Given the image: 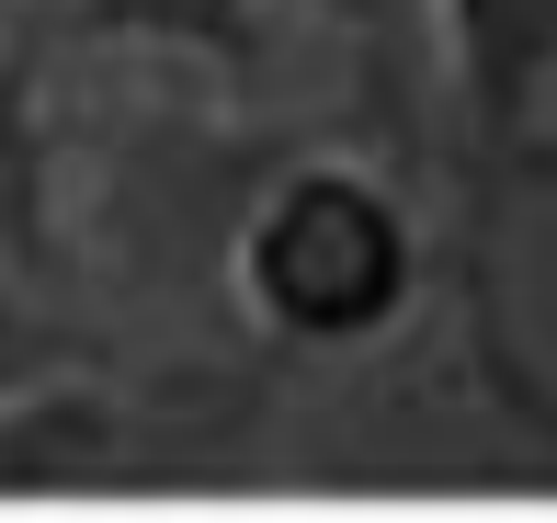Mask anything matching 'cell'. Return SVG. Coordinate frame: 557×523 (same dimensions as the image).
Masks as SVG:
<instances>
[{"label":"cell","instance_id":"1","mask_svg":"<svg viewBox=\"0 0 557 523\" xmlns=\"http://www.w3.org/2000/svg\"><path fill=\"white\" fill-rule=\"evenodd\" d=\"M433 296V228L364 148H296L227 216V308L273 364H375Z\"/></svg>","mask_w":557,"mask_h":523},{"label":"cell","instance_id":"2","mask_svg":"<svg viewBox=\"0 0 557 523\" xmlns=\"http://www.w3.org/2000/svg\"><path fill=\"white\" fill-rule=\"evenodd\" d=\"M0 262L81 319L91 251L69 228V148H58V12L0 23Z\"/></svg>","mask_w":557,"mask_h":523},{"label":"cell","instance_id":"3","mask_svg":"<svg viewBox=\"0 0 557 523\" xmlns=\"http://www.w3.org/2000/svg\"><path fill=\"white\" fill-rule=\"evenodd\" d=\"M421 58L467 160L512 171L557 103V0H421Z\"/></svg>","mask_w":557,"mask_h":523},{"label":"cell","instance_id":"4","mask_svg":"<svg viewBox=\"0 0 557 523\" xmlns=\"http://www.w3.org/2000/svg\"><path fill=\"white\" fill-rule=\"evenodd\" d=\"M125 478H137V410L114 376H91V353L0 387V501H81Z\"/></svg>","mask_w":557,"mask_h":523},{"label":"cell","instance_id":"5","mask_svg":"<svg viewBox=\"0 0 557 523\" xmlns=\"http://www.w3.org/2000/svg\"><path fill=\"white\" fill-rule=\"evenodd\" d=\"M273 0H58V46H137V58L239 69Z\"/></svg>","mask_w":557,"mask_h":523},{"label":"cell","instance_id":"6","mask_svg":"<svg viewBox=\"0 0 557 523\" xmlns=\"http://www.w3.org/2000/svg\"><path fill=\"white\" fill-rule=\"evenodd\" d=\"M296 12H319V23H342V35H364V46H387V58H421V0H296Z\"/></svg>","mask_w":557,"mask_h":523}]
</instances>
